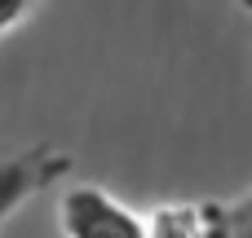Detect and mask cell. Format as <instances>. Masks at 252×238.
<instances>
[{
  "mask_svg": "<svg viewBox=\"0 0 252 238\" xmlns=\"http://www.w3.org/2000/svg\"><path fill=\"white\" fill-rule=\"evenodd\" d=\"M213 238H252V194L213 212Z\"/></svg>",
  "mask_w": 252,
  "mask_h": 238,
  "instance_id": "4",
  "label": "cell"
},
{
  "mask_svg": "<svg viewBox=\"0 0 252 238\" xmlns=\"http://www.w3.org/2000/svg\"><path fill=\"white\" fill-rule=\"evenodd\" d=\"M248 9H252V0H248Z\"/></svg>",
  "mask_w": 252,
  "mask_h": 238,
  "instance_id": "6",
  "label": "cell"
},
{
  "mask_svg": "<svg viewBox=\"0 0 252 238\" xmlns=\"http://www.w3.org/2000/svg\"><path fill=\"white\" fill-rule=\"evenodd\" d=\"M58 221L66 238H146V221L133 216L97 185H75L58 203Z\"/></svg>",
  "mask_w": 252,
  "mask_h": 238,
  "instance_id": "1",
  "label": "cell"
},
{
  "mask_svg": "<svg viewBox=\"0 0 252 238\" xmlns=\"http://www.w3.org/2000/svg\"><path fill=\"white\" fill-rule=\"evenodd\" d=\"M27 9H31V0H0V31H9Z\"/></svg>",
  "mask_w": 252,
  "mask_h": 238,
  "instance_id": "5",
  "label": "cell"
},
{
  "mask_svg": "<svg viewBox=\"0 0 252 238\" xmlns=\"http://www.w3.org/2000/svg\"><path fill=\"white\" fill-rule=\"evenodd\" d=\"M199 216V208H159L146 221V238H213V225H204Z\"/></svg>",
  "mask_w": 252,
  "mask_h": 238,
  "instance_id": "3",
  "label": "cell"
},
{
  "mask_svg": "<svg viewBox=\"0 0 252 238\" xmlns=\"http://www.w3.org/2000/svg\"><path fill=\"white\" fill-rule=\"evenodd\" d=\"M66 163L49 150H27L13 159H0V221H9L40 185H49Z\"/></svg>",
  "mask_w": 252,
  "mask_h": 238,
  "instance_id": "2",
  "label": "cell"
}]
</instances>
